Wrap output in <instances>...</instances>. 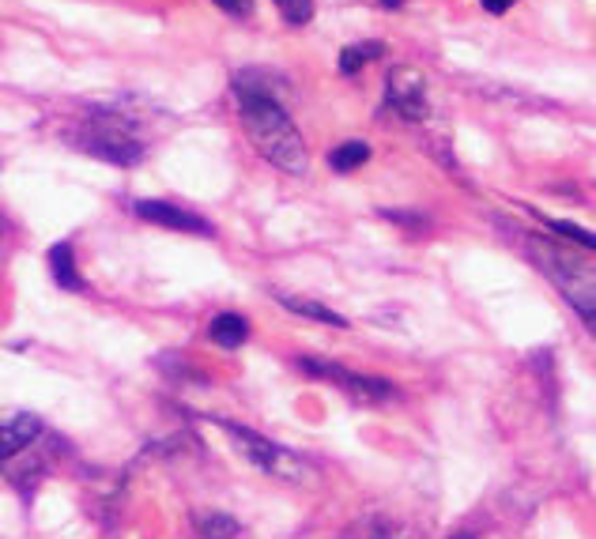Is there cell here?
<instances>
[{
  "instance_id": "1",
  "label": "cell",
  "mask_w": 596,
  "mask_h": 539,
  "mask_svg": "<svg viewBox=\"0 0 596 539\" xmlns=\"http://www.w3.org/2000/svg\"><path fill=\"white\" fill-rule=\"evenodd\" d=\"M238 106H241V125L253 136V144L261 148V155L272 166H280L283 173H302L306 170V144L295 129V121L287 117V109L268 99V94H253V91H238Z\"/></svg>"
},
{
  "instance_id": "2",
  "label": "cell",
  "mask_w": 596,
  "mask_h": 539,
  "mask_svg": "<svg viewBox=\"0 0 596 539\" xmlns=\"http://www.w3.org/2000/svg\"><path fill=\"white\" fill-rule=\"evenodd\" d=\"M219 426L234 438V446L241 449V456L253 461L257 468L280 475V479H302V475H306V464L298 461L291 449H283V446H276V441H268L265 434H257V430H249V426L231 422V419H223Z\"/></svg>"
},
{
  "instance_id": "3",
  "label": "cell",
  "mask_w": 596,
  "mask_h": 539,
  "mask_svg": "<svg viewBox=\"0 0 596 539\" xmlns=\"http://www.w3.org/2000/svg\"><path fill=\"white\" fill-rule=\"evenodd\" d=\"M76 144L87 155L106 158V163H118V166H133L143 158L140 140L128 136V129L118 117H94L84 133H76Z\"/></svg>"
},
{
  "instance_id": "4",
  "label": "cell",
  "mask_w": 596,
  "mask_h": 539,
  "mask_svg": "<svg viewBox=\"0 0 596 539\" xmlns=\"http://www.w3.org/2000/svg\"><path fill=\"white\" fill-rule=\"evenodd\" d=\"M298 366L310 374V377H321V382H332L336 389H344L351 400H363V404H385L393 396V385L381 382V377H366V374H351L344 370L340 362H329V358H298Z\"/></svg>"
},
{
  "instance_id": "5",
  "label": "cell",
  "mask_w": 596,
  "mask_h": 539,
  "mask_svg": "<svg viewBox=\"0 0 596 539\" xmlns=\"http://www.w3.org/2000/svg\"><path fill=\"white\" fill-rule=\"evenodd\" d=\"M385 87H389V102L393 109L404 121H427L430 117V106H427V84L423 76L408 65H396L389 68V79H385Z\"/></svg>"
},
{
  "instance_id": "6",
  "label": "cell",
  "mask_w": 596,
  "mask_h": 539,
  "mask_svg": "<svg viewBox=\"0 0 596 539\" xmlns=\"http://www.w3.org/2000/svg\"><path fill=\"white\" fill-rule=\"evenodd\" d=\"M133 212L140 219H148L155 227H167V230H185V234H212V223L200 219L197 212H185L178 204H167V200H136Z\"/></svg>"
},
{
  "instance_id": "7",
  "label": "cell",
  "mask_w": 596,
  "mask_h": 539,
  "mask_svg": "<svg viewBox=\"0 0 596 539\" xmlns=\"http://www.w3.org/2000/svg\"><path fill=\"white\" fill-rule=\"evenodd\" d=\"M38 434H42L38 415H15L8 422H0V461H8L12 453L27 449L30 441H38Z\"/></svg>"
},
{
  "instance_id": "8",
  "label": "cell",
  "mask_w": 596,
  "mask_h": 539,
  "mask_svg": "<svg viewBox=\"0 0 596 539\" xmlns=\"http://www.w3.org/2000/svg\"><path fill=\"white\" fill-rule=\"evenodd\" d=\"M276 302H280L283 310H291V313L306 317V321H321V325H332V328H347V317H344V313L329 310L325 302H314V298H298V294H283V291H276Z\"/></svg>"
},
{
  "instance_id": "9",
  "label": "cell",
  "mask_w": 596,
  "mask_h": 539,
  "mask_svg": "<svg viewBox=\"0 0 596 539\" xmlns=\"http://www.w3.org/2000/svg\"><path fill=\"white\" fill-rule=\"evenodd\" d=\"M192 528H197L200 539H234L241 532V525L231 517V513H223V510H200V513H192Z\"/></svg>"
},
{
  "instance_id": "10",
  "label": "cell",
  "mask_w": 596,
  "mask_h": 539,
  "mask_svg": "<svg viewBox=\"0 0 596 539\" xmlns=\"http://www.w3.org/2000/svg\"><path fill=\"white\" fill-rule=\"evenodd\" d=\"M50 272L57 279V287H64V291H79V287H84V279H79V272H76V257H72V245L69 242H57L50 249Z\"/></svg>"
},
{
  "instance_id": "11",
  "label": "cell",
  "mask_w": 596,
  "mask_h": 539,
  "mask_svg": "<svg viewBox=\"0 0 596 539\" xmlns=\"http://www.w3.org/2000/svg\"><path fill=\"white\" fill-rule=\"evenodd\" d=\"M208 332H212V340H216L219 347H227V351H234V347H241V343L249 340V325L241 321L238 313H223V317H216Z\"/></svg>"
},
{
  "instance_id": "12",
  "label": "cell",
  "mask_w": 596,
  "mask_h": 539,
  "mask_svg": "<svg viewBox=\"0 0 596 539\" xmlns=\"http://www.w3.org/2000/svg\"><path fill=\"white\" fill-rule=\"evenodd\" d=\"M366 158H370V144H363V140H347V144L329 151V166L336 173H351V170H359Z\"/></svg>"
},
{
  "instance_id": "13",
  "label": "cell",
  "mask_w": 596,
  "mask_h": 539,
  "mask_svg": "<svg viewBox=\"0 0 596 539\" xmlns=\"http://www.w3.org/2000/svg\"><path fill=\"white\" fill-rule=\"evenodd\" d=\"M276 8L283 12V20L295 23V27L314 20V0H276Z\"/></svg>"
},
{
  "instance_id": "14",
  "label": "cell",
  "mask_w": 596,
  "mask_h": 539,
  "mask_svg": "<svg viewBox=\"0 0 596 539\" xmlns=\"http://www.w3.org/2000/svg\"><path fill=\"white\" fill-rule=\"evenodd\" d=\"M551 230H555V234H562V237H574V242H577V245H585V249H592V245H596L592 230L577 227V223H567V219H551Z\"/></svg>"
},
{
  "instance_id": "15",
  "label": "cell",
  "mask_w": 596,
  "mask_h": 539,
  "mask_svg": "<svg viewBox=\"0 0 596 539\" xmlns=\"http://www.w3.org/2000/svg\"><path fill=\"white\" fill-rule=\"evenodd\" d=\"M212 4H219L223 12H231V15H238V20H246V15L253 12V0H212Z\"/></svg>"
},
{
  "instance_id": "16",
  "label": "cell",
  "mask_w": 596,
  "mask_h": 539,
  "mask_svg": "<svg viewBox=\"0 0 596 539\" xmlns=\"http://www.w3.org/2000/svg\"><path fill=\"white\" fill-rule=\"evenodd\" d=\"M363 60H366V57H363L359 45H355V50H344V53H340V72H347V76H351V72H359V68H363Z\"/></svg>"
},
{
  "instance_id": "17",
  "label": "cell",
  "mask_w": 596,
  "mask_h": 539,
  "mask_svg": "<svg viewBox=\"0 0 596 539\" xmlns=\"http://www.w3.org/2000/svg\"><path fill=\"white\" fill-rule=\"evenodd\" d=\"M510 4H513V0H483V12L502 15V12H510Z\"/></svg>"
},
{
  "instance_id": "18",
  "label": "cell",
  "mask_w": 596,
  "mask_h": 539,
  "mask_svg": "<svg viewBox=\"0 0 596 539\" xmlns=\"http://www.w3.org/2000/svg\"><path fill=\"white\" fill-rule=\"evenodd\" d=\"M370 539H404V535H400V532H393V528H381V532H374Z\"/></svg>"
},
{
  "instance_id": "19",
  "label": "cell",
  "mask_w": 596,
  "mask_h": 539,
  "mask_svg": "<svg viewBox=\"0 0 596 539\" xmlns=\"http://www.w3.org/2000/svg\"><path fill=\"white\" fill-rule=\"evenodd\" d=\"M400 4H404V0H385V8H400Z\"/></svg>"
},
{
  "instance_id": "20",
  "label": "cell",
  "mask_w": 596,
  "mask_h": 539,
  "mask_svg": "<svg viewBox=\"0 0 596 539\" xmlns=\"http://www.w3.org/2000/svg\"><path fill=\"white\" fill-rule=\"evenodd\" d=\"M4 230H8V219H4V215H0V234H4Z\"/></svg>"
},
{
  "instance_id": "21",
  "label": "cell",
  "mask_w": 596,
  "mask_h": 539,
  "mask_svg": "<svg viewBox=\"0 0 596 539\" xmlns=\"http://www.w3.org/2000/svg\"><path fill=\"white\" fill-rule=\"evenodd\" d=\"M453 539H476V535H472V532H461V535H453Z\"/></svg>"
}]
</instances>
